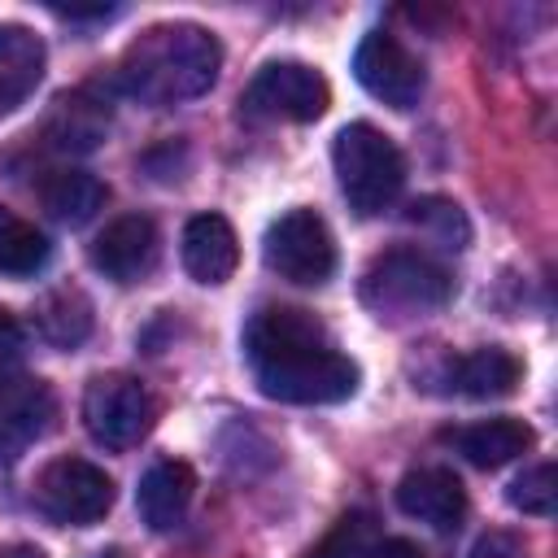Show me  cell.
<instances>
[{"label":"cell","instance_id":"obj_27","mask_svg":"<svg viewBox=\"0 0 558 558\" xmlns=\"http://www.w3.org/2000/svg\"><path fill=\"white\" fill-rule=\"evenodd\" d=\"M362 558H423V549H418L414 541H405V536H384V541H375Z\"/></svg>","mask_w":558,"mask_h":558},{"label":"cell","instance_id":"obj_22","mask_svg":"<svg viewBox=\"0 0 558 558\" xmlns=\"http://www.w3.org/2000/svg\"><path fill=\"white\" fill-rule=\"evenodd\" d=\"M410 222H414L423 235H432L436 244H445V248H466V244H471V222H466V214H462L453 201H445V196H423V201H414V205H410Z\"/></svg>","mask_w":558,"mask_h":558},{"label":"cell","instance_id":"obj_25","mask_svg":"<svg viewBox=\"0 0 558 558\" xmlns=\"http://www.w3.org/2000/svg\"><path fill=\"white\" fill-rule=\"evenodd\" d=\"M466 558H527V545L514 532H488L475 541V549Z\"/></svg>","mask_w":558,"mask_h":558},{"label":"cell","instance_id":"obj_5","mask_svg":"<svg viewBox=\"0 0 558 558\" xmlns=\"http://www.w3.org/2000/svg\"><path fill=\"white\" fill-rule=\"evenodd\" d=\"M262 257L279 279L318 288L336 270V240L314 209H288L266 227Z\"/></svg>","mask_w":558,"mask_h":558},{"label":"cell","instance_id":"obj_23","mask_svg":"<svg viewBox=\"0 0 558 558\" xmlns=\"http://www.w3.org/2000/svg\"><path fill=\"white\" fill-rule=\"evenodd\" d=\"M375 545V514L371 510H349L331 523V532L310 545L301 558H362Z\"/></svg>","mask_w":558,"mask_h":558},{"label":"cell","instance_id":"obj_14","mask_svg":"<svg viewBox=\"0 0 558 558\" xmlns=\"http://www.w3.org/2000/svg\"><path fill=\"white\" fill-rule=\"evenodd\" d=\"M192 497H196V475H192V466L166 458V462H157V466L144 471L140 493H135V506H140V519H144L153 532H170V527L183 523Z\"/></svg>","mask_w":558,"mask_h":558},{"label":"cell","instance_id":"obj_4","mask_svg":"<svg viewBox=\"0 0 558 558\" xmlns=\"http://www.w3.org/2000/svg\"><path fill=\"white\" fill-rule=\"evenodd\" d=\"M449 296H453V275L418 248H388L362 275V301L388 318L440 310Z\"/></svg>","mask_w":558,"mask_h":558},{"label":"cell","instance_id":"obj_12","mask_svg":"<svg viewBox=\"0 0 558 558\" xmlns=\"http://www.w3.org/2000/svg\"><path fill=\"white\" fill-rule=\"evenodd\" d=\"M397 506H401V514H410L436 532H453L466 514V488L449 466H414L397 484Z\"/></svg>","mask_w":558,"mask_h":558},{"label":"cell","instance_id":"obj_6","mask_svg":"<svg viewBox=\"0 0 558 558\" xmlns=\"http://www.w3.org/2000/svg\"><path fill=\"white\" fill-rule=\"evenodd\" d=\"M153 418H157V405L148 388L131 375H96L83 392L87 436L105 449H131L135 440L148 436Z\"/></svg>","mask_w":558,"mask_h":558},{"label":"cell","instance_id":"obj_29","mask_svg":"<svg viewBox=\"0 0 558 558\" xmlns=\"http://www.w3.org/2000/svg\"><path fill=\"white\" fill-rule=\"evenodd\" d=\"M0 558H44V549H35V545H0Z\"/></svg>","mask_w":558,"mask_h":558},{"label":"cell","instance_id":"obj_3","mask_svg":"<svg viewBox=\"0 0 558 558\" xmlns=\"http://www.w3.org/2000/svg\"><path fill=\"white\" fill-rule=\"evenodd\" d=\"M331 161H336V179L349 209L362 218L384 214L405 187L401 148L371 122H349L331 144Z\"/></svg>","mask_w":558,"mask_h":558},{"label":"cell","instance_id":"obj_15","mask_svg":"<svg viewBox=\"0 0 558 558\" xmlns=\"http://www.w3.org/2000/svg\"><path fill=\"white\" fill-rule=\"evenodd\" d=\"M39 78H44V39L22 22H4L0 26V118L13 113L35 92Z\"/></svg>","mask_w":558,"mask_h":558},{"label":"cell","instance_id":"obj_18","mask_svg":"<svg viewBox=\"0 0 558 558\" xmlns=\"http://www.w3.org/2000/svg\"><path fill=\"white\" fill-rule=\"evenodd\" d=\"M105 126H109V105L92 100L87 92H70L57 100L44 135L57 153H92L105 140Z\"/></svg>","mask_w":558,"mask_h":558},{"label":"cell","instance_id":"obj_2","mask_svg":"<svg viewBox=\"0 0 558 558\" xmlns=\"http://www.w3.org/2000/svg\"><path fill=\"white\" fill-rule=\"evenodd\" d=\"M222 70L218 39L196 22H161L148 26L118 65V78L144 105H179L214 87Z\"/></svg>","mask_w":558,"mask_h":558},{"label":"cell","instance_id":"obj_11","mask_svg":"<svg viewBox=\"0 0 558 558\" xmlns=\"http://www.w3.org/2000/svg\"><path fill=\"white\" fill-rule=\"evenodd\" d=\"M92 266L113 283H140L157 266V227L144 214L113 218L92 240Z\"/></svg>","mask_w":558,"mask_h":558},{"label":"cell","instance_id":"obj_8","mask_svg":"<svg viewBox=\"0 0 558 558\" xmlns=\"http://www.w3.org/2000/svg\"><path fill=\"white\" fill-rule=\"evenodd\" d=\"M35 506L52 523L87 527V523H96V519L109 514V506H113V480L96 462H87V458H57L35 480Z\"/></svg>","mask_w":558,"mask_h":558},{"label":"cell","instance_id":"obj_26","mask_svg":"<svg viewBox=\"0 0 558 558\" xmlns=\"http://www.w3.org/2000/svg\"><path fill=\"white\" fill-rule=\"evenodd\" d=\"M22 344H26V331H22L17 314L0 310V366H4V362H13V357L22 353Z\"/></svg>","mask_w":558,"mask_h":558},{"label":"cell","instance_id":"obj_16","mask_svg":"<svg viewBox=\"0 0 558 558\" xmlns=\"http://www.w3.org/2000/svg\"><path fill=\"white\" fill-rule=\"evenodd\" d=\"M519 375H523L519 357L506 353V349H497V344L471 349V353H462V357H453V362L445 366L449 388L462 392V397H475V401L510 397V392L519 388Z\"/></svg>","mask_w":558,"mask_h":558},{"label":"cell","instance_id":"obj_17","mask_svg":"<svg viewBox=\"0 0 558 558\" xmlns=\"http://www.w3.org/2000/svg\"><path fill=\"white\" fill-rule=\"evenodd\" d=\"M453 449L471 462V466H484V471H497L506 462H514L519 453L532 449V427L523 418H484V423H471V427H458L449 432Z\"/></svg>","mask_w":558,"mask_h":558},{"label":"cell","instance_id":"obj_20","mask_svg":"<svg viewBox=\"0 0 558 558\" xmlns=\"http://www.w3.org/2000/svg\"><path fill=\"white\" fill-rule=\"evenodd\" d=\"M48 253H52L48 235L35 222H26V218H17L13 209L0 205V275L26 279V275L44 270Z\"/></svg>","mask_w":558,"mask_h":558},{"label":"cell","instance_id":"obj_28","mask_svg":"<svg viewBox=\"0 0 558 558\" xmlns=\"http://www.w3.org/2000/svg\"><path fill=\"white\" fill-rule=\"evenodd\" d=\"M52 13H57V17H74V22H87V17L105 22V17H113L118 9H113V4H52Z\"/></svg>","mask_w":558,"mask_h":558},{"label":"cell","instance_id":"obj_1","mask_svg":"<svg viewBox=\"0 0 558 558\" xmlns=\"http://www.w3.org/2000/svg\"><path fill=\"white\" fill-rule=\"evenodd\" d=\"M244 353L266 397L288 405H331L357 392V362L344 357L327 327L292 305H266L244 327Z\"/></svg>","mask_w":558,"mask_h":558},{"label":"cell","instance_id":"obj_9","mask_svg":"<svg viewBox=\"0 0 558 558\" xmlns=\"http://www.w3.org/2000/svg\"><path fill=\"white\" fill-rule=\"evenodd\" d=\"M353 74H357V83L375 100H384L392 109H410L423 96V65H418V57L397 35H388V31H366L362 35V44L353 52Z\"/></svg>","mask_w":558,"mask_h":558},{"label":"cell","instance_id":"obj_13","mask_svg":"<svg viewBox=\"0 0 558 558\" xmlns=\"http://www.w3.org/2000/svg\"><path fill=\"white\" fill-rule=\"evenodd\" d=\"M183 266L196 283H227L240 266V240L222 214H196L183 227Z\"/></svg>","mask_w":558,"mask_h":558},{"label":"cell","instance_id":"obj_7","mask_svg":"<svg viewBox=\"0 0 558 558\" xmlns=\"http://www.w3.org/2000/svg\"><path fill=\"white\" fill-rule=\"evenodd\" d=\"M244 113L253 118H283V122H314L327 113L331 105V87L327 78L305 65V61H270L262 65L244 96H240Z\"/></svg>","mask_w":558,"mask_h":558},{"label":"cell","instance_id":"obj_21","mask_svg":"<svg viewBox=\"0 0 558 558\" xmlns=\"http://www.w3.org/2000/svg\"><path fill=\"white\" fill-rule=\"evenodd\" d=\"M39 331L44 340H52L57 349H74L87 340L92 331V301L78 292V288H61L44 301L39 310Z\"/></svg>","mask_w":558,"mask_h":558},{"label":"cell","instance_id":"obj_24","mask_svg":"<svg viewBox=\"0 0 558 558\" xmlns=\"http://www.w3.org/2000/svg\"><path fill=\"white\" fill-rule=\"evenodd\" d=\"M506 497H510V506L523 510V514H536V519L554 514V497H558V471H554V462L527 466V471L510 484Z\"/></svg>","mask_w":558,"mask_h":558},{"label":"cell","instance_id":"obj_19","mask_svg":"<svg viewBox=\"0 0 558 558\" xmlns=\"http://www.w3.org/2000/svg\"><path fill=\"white\" fill-rule=\"evenodd\" d=\"M39 201L65 227H83V222H92L100 214L105 183L96 174H87V170H48V179L39 183Z\"/></svg>","mask_w":558,"mask_h":558},{"label":"cell","instance_id":"obj_10","mask_svg":"<svg viewBox=\"0 0 558 558\" xmlns=\"http://www.w3.org/2000/svg\"><path fill=\"white\" fill-rule=\"evenodd\" d=\"M57 418V397L35 375L0 379V466H13Z\"/></svg>","mask_w":558,"mask_h":558}]
</instances>
